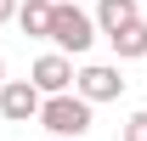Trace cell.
Segmentation results:
<instances>
[{"label": "cell", "instance_id": "obj_6", "mask_svg": "<svg viewBox=\"0 0 147 141\" xmlns=\"http://www.w3.org/2000/svg\"><path fill=\"white\" fill-rule=\"evenodd\" d=\"M96 34H119V28H130V23H142V6H136V0H102V6H96Z\"/></svg>", "mask_w": 147, "mask_h": 141}, {"label": "cell", "instance_id": "obj_8", "mask_svg": "<svg viewBox=\"0 0 147 141\" xmlns=\"http://www.w3.org/2000/svg\"><path fill=\"white\" fill-rule=\"evenodd\" d=\"M113 56H119V62H130V56H147V23H130V28H119V34H113Z\"/></svg>", "mask_w": 147, "mask_h": 141}, {"label": "cell", "instance_id": "obj_3", "mask_svg": "<svg viewBox=\"0 0 147 141\" xmlns=\"http://www.w3.org/2000/svg\"><path fill=\"white\" fill-rule=\"evenodd\" d=\"M74 96H79V102H119V96H125V73L119 68H108V62H91V68H79L74 73Z\"/></svg>", "mask_w": 147, "mask_h": 141}, {"label": "cell", "instance_id": "obj_10", "mask_svg": "<svg viewBox=\"0 0 147 141\" xmlns=\"http://www.w3.org/2000/svg\"><path fill=\"white\" fill-rule=\"evenodd\" d=\"M17 17V0H0V23H11Z\"/></svg>", "mask_w": 147, "mask_h": 141}, {"label": "cell", "instance_id": "obj_5", "mask_svg": "<svg viewBox=\"0 0 147 141\" xmlns=\"http://www.w3.org/2000/svg\"><path fill=\"white\" fill-rule=\"evenodd\" d=\"M0 119H11V124L40 119V90L28 85V79H6V85H0Z\"/></svg>", "mask_w": 147, "mask_h": 141}, {"label": "cell", "instance_id": "obj_2", "mask_svg": "<svg viewBox=\"0 0 147 141\" xmlns=\"http://www.w3.org/2000/svg\"><path fill=\"white\" fill-rule=\"evenodd\" d=\"M45 40H57V56H85L96 40V23L79 6H51V34Z\"/></svg>", "mask_w": 147, "mask_h": 141}, {"label": "cell", "instance_id": "obj_9", "mask_svg": "<svg viewBox=\"0 0 147 141\" xmlns=\"http://www.w3.org/2000/svg\"><path fill=\"white\" fill-rule=\"evenodd\" d=\"M119 141H147V107L125 119V136H119Z\"/></svg>", "mask_w": 147, "mask_h": 141}, {"label": "cell", "instance_id": "obj_1", "mask_svg": "<svg viewBox=\"0 0 147 141\" xmlns=\"http://www.w3.org/2000/svg\"><path fill=\"white\" fill-rule=\"evenodd\" d=\"M40 124L51 130L57 141H79L85 130H91V102H79V96H45L40 102Z\"/></svg>", "mask_w": 147, "mask_h": 141}, {"label": "cell", "instance_id": "obj_11", "mask_svg": "<svg viewBox=\"0 0 147 141\" xmlns=\"http://www.w3.org/2000/svg\"><path fill=\"white\" fill-rule=\"evenodd\" d=\"M0 85H6V56H0Z\"/></svg>", "mask_w": 147, "mask_h": 141}, {"label": "cell", "instance_id": "obj_4", "mask_svg": "<svg viewBox=\"0 0 147 141\" xmlns=\"http://www.w3.org/2000/svg\"><path fill=\"white\" fill-rule=\"evenodd\" d=\"M28 85L40 90V102H45V96H68V90H74V62L57 56V51H45L34 62V73H28Z\"/></svg>", "mask_w": 147, "mask_h": 141}, {"label": "cell", "instance_id": "obj_7", "mask_svg": "<svg viewBox=\"0 0 147 141\" xmlns=\"http://www.w3.org/2000/svg\"><path fill=\"white\" fill-rule=\"evenodd\" d=\"M51 6L57 0H17V28L28 40H45L51 34Z\"/></svg>", "mask_w": 147, "mask_h": 141}]
</instances>
